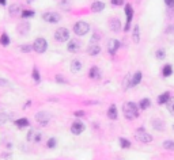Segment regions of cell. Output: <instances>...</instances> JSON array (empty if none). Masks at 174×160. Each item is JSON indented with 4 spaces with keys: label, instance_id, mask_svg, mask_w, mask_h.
I'll return each instance as SVG.
<instances>
[{
    "label": "cell",
    "instance_id": "cell-10",
    "mask_svg": "<svg viewBox=\"0 0 174 160\" xmlns=\"http://www.w3.org/2000/svg\"><path fill=\"white\" fill-rule=\"evenodd\" d=\"M16 30H18V33L21 35H26L27 33H29V30H30V23L26 20V19H23L22 22H19V23H18Z\"/></svg>",
    "mask_w": 174,
    "mask_h": 160
},
{
    "label": "cell",
    "instance_id": "cell-29",
    "mask_svg": "<svg viewBox=\"0 0 174 160\" xmlns=\"http://www.w3.org/2000/svg\"><path fill=\"white\" fill-rule=\"evenodd\" d=\"M34 11H31V10H23L21 12V15H22V18L23 19H27V18H31V16H34Z\"/></svg>",
    "mask_w": 174,
    "mask_h": 160
},
{
    "label": "cell",
    "instance_id": "cell-26",
    "mask_svg": "<svg viewBox=\"0 0 174 160\" xmlns=\"http://www.w3.org/2000/svg\"><path fill=\"white\" fill-rule=\"evenodd\" d=\"M171 73H173V67H171L170 64H166L165 67L162 68V75H163V77H167V76H170Z\"/></svg>",
    "mask_w": 174,
    "mask_h": 160
},
{
    "label": "cell",
    "instance_id": "cell-37",
    "mask_svg": "<svg viewBox=\"0 0 174 160\" xmlns=\"http://www.w3.org/2000/svg\"><path fill=\"white\" fill-rule=\"evenodd\" d=\"M129 83H130V75H127L124 79V89L129 88Z\"/></svg>",
    "mask_w": 174,
    "mask_h": 160
},
{
    "label": "cell",
    "instance_id": "cell-18",
    "mask_svg": "<svg viewBox=\"0 0 174 160\" xmlns=\"http://www.w3.org/2000/svg\"><path fill=\"white\" fill-rule=\"evenodd\" d=\"M105 8V3L103 2H94L91 4V11L92 12H101Z\"/></svg>",
    "mask_w": 174,
    "mask_h": 160
},
{
    "label": "cell",
    "instance_id": "cell-4",
    "mask_svg": "<svg viewBox=\"0 0 174 160\" xmlns=\"http://www.w3.org/2000/svg\"><path fill=\"white\" fill-rule=\"evenodd\" d=\"M31 48L34 49V52H37V53H45L46 49H48V42H46L45 38H37V39L34 41V43L31 45Z\"/></svg>",
    "mask_w": 174,
    "mask_h": 160
},
{
    "label": "cell",
    "instance_id": "cell-5",
    "mask_svg": "<svg viewBox=\"0 0 174 160\" xmlns=\"http://www.w3.org/2000/svg\"><path fill=\"white\" fill-rule=\"evenodd\" d=\"M35 121H37L41 126H45V125H48L49 121H50V114L45 110L38 111V113L35 114Z\"/></svg>",
    "mask_w": 174,
    "mask_h": 160
},
{
    "label": "cell",
    "instance_id": "cell-28",
    "mask_svg": "<svg viewBox=\"0 0 174 160\" xmlns=\"http://www.w3.org/2000/svg\"><path fill=\"white\" fill-rule=\"evenodd\" d=\"M0 45L3 46H8L10 45V37H8L7 34H2V37H0Z\"/></svg>",
    "mask_w": 174,
    "mask_h": 160
},
{
    "label": "cell",
    "instance_id": "cell-44",
    "mask_svg": "<svg viewBox=\"0 0 174 160\" xmlns=\"http://www.w3.org/2000/svg\"><path fill=\"white\" fill-rule=\"evenodd\" d=\"M165 3L169 5V7H173V4H174V2H173V0H165Z\"/></svg>",
    "mask_w": 174,
    "mask_h": 160
},
{
    "label": "cell",
    "instance_id": "cell-3",
    "mask_svg": "<svg viewBox=\"0 0 174 160\" xmlns=\"http://www.w3.org/2000/svg\"><path fill=\"white\" fill-rule=\"evenodd\" d=\"M89 30H90L89 23H86V22H83V20L76 22V23L73 24V33H75L76 35H86L87 33H89Z\"/></svg>",
    "mask_w": 174,
    "mask_h": 160
},
{
    "label": "cell",
    "instance_id": "cell-42",
    "mask_svg": "<svg viewBox=\"0 0 174 160\" xmlns=\"http://www.w3.org/2000/svg\"><path fill=\"white\" fill-rule=\"evenodd\" d=\"M166 105H167V107H169V110H170V113H173V102H171V100H169Z\"/></svg>",
    "mask_w": 174,
    "mask_h": 160
},
{
    "label": "cell",
    "instance_id": "cell-13",
    "mask_svg": "<svg viewBox=\"0 0 174 160\" xmlns=\"http://www.w3.org/2000/svg\"><path fill=\"white\" fill-rule=\"evenodd\" d=\"M87 52H89L90 56H98L101 53V46L97 42H91L87 48Z\"/></svg>",
    "mask_w": 174,
    "mask_h": 160
},
{
    "label": "cell",
    "instance_id": "cell-35",
    "mask_svg": "<svg viewBox=\"0 0 174 160\" xmlns=\"http://www.w3.org/2000/svg\"><path fill=\"white\" fill-rule=\"evenodd\" d=\"M54 79H56V81H57V83H60V84H68V80L63 75H56V77H54Z\"/></svg>",
    "mask_w": 174,
    "mask_h": 160
},
{
    "label": "cell",
    "instance_id": "cell-25",
    "mask_svg": "<svg viewBox=\"0 0 174 160\" xmlns=\"http://www.w3.org/2000/svg\"><path fill=\"white\" fill-rule=\"evenodd\" d=\"M150 106H151V100H150L148 98H144V99H141L140 102H139L137 107H140L141 110H146V108H148Z\"/></svg>",
    "mask_w": 174,
    "mask_h": 160
},
{
    "label": "cell",
    "instance_id": "cell-24",
    "mask_svg": "<svg viewBox=\"0 0 174 160\" xmlns=\"http://www.w3.org/2000/svg\"><path fill=\"white\" fill-rule=\"evenodd\" d=\"M15 125L19 127V129H22V127H27V126H29L30 122H29V119H27V118H21V119H16Z\"/></svg>",
    "mask_w": 174,
    "mask_h": 160
},
{
    "label": "cell",
    "instance_id": "cell-34",
    "mask_svg": "<svg viewBox=\"0 0 174 160\" xmlns=\"http://www.w3.org/2000/svg\"><path fill=\"white\" fill-rule=\"evenodd\" d=\"M31 76H33V79H34V80L37 81V83H40V80H41V76H40V72H38V69H37V68H34V69H33Z\"/></svg>",
    "mask_w": 174,
    "mask_h": 160
},
{
    "label": "cell",
    "instance_id": "cell-23",
    "mask_svg": "<svg viewBox=\"0 0 174 160\" xmlns=\"http://www.w3.org/2000/svg\"><path fill=\"white\" fill-rule=\"evenodd\" d=\"M132 39L135 43H139V41H140V30H139L137 24H135V27L132 30Z\"/></svg>",
    "mask_w": 174,
    "mask_h": 160
},
{
    "label": "cell",
    "instance_id": "cell-20",
    "mask_svg": "<svg viewBox=\"0 0 174 160\" xmlns=\"http://www.w3.org/2000/svg\"><path fill=\"white\" fill-rule=\"evenodd\" d=\"M170 100V92H163L158 96V103L159 105H166V103Z\"/></svg>",
    "mask_w": 174,
    "mask_h": 160
},
{
    "label": "cell",
    "instance_id": "cell-17",
    "mask_svg": "<svg viewBox=\"0 0 174 160\" xmlns=\"http://www.w3.org/2000/svg\"><path fill=\"white\" fill-rule=\"evenodd\" d=\"M140 81H141V72H140V71H137V72L133 73V76H130L129 87H136Z\"/></svg>",
    "mask_w": 174,
    "mask_h": 160
},
{
    "label": "cell",
    "instance_id": "cell-22",
    "mask_svg": "<svg viewBox=\"0 0 174 160\" xmlns=\"http://www.w3.org/2000/svg\"><path fill=\"white\" fill-rule=\"evenodd\" d=\"M82 62L79 61V60H72V62H71V71H72L73 73L79 72V71H82Z\"/></svg>",
    "mask_w": 174,
    "mask_h": 160
},
{
    "label": "cell",
    "instance_id": "cell-16",
    "mask_svg": "<svg viewBox=\"0 0 174 160\" xmlns=\"http://www.w3.org/2000/svg\"><path fill=\"white\" fill-rule=\"evenodd\" d=\"M120 48V41L117 39H110L108 42V50L110 54H114L117 52V49Z\"/></svg>",
    "mask_w": 174,
    "mask_h": 160
},
{
    "label": "cell",
    "instance_id": "cell-32",
    "mask_svg": "<svg viewBox=\"0 0 174 160\" xmlns=\"http://www.w3.org/2000/svg\"><path fill=\"white\" fill-rule=\"evenodd\" d=\"M163 148L167 149V151H173V149H174V143L171 140H166L165 143H163Z\"/></svg>",
    "mask_w": 174,
    "mask_h": 160
},
{
    "label": "cell",
    "instance_id": "cell-43",
    "mask_svg": "<svg viewBox=\"0 0 174 160\" xmlns=\"http://www.w3.org/2000/svg\"><path fill=\"white\" fill-rule=\"evenodd\" d=\"M75 115H76V117H83V115H84V111H82V110L75 111Z\"/></svg>",
    "mask_w": 174,
    "mask_h": 160
},
{
    "label": "cell",
    "instance_id": "cell-19",
    "mask_svg": "<svg viewBox=\"0 0 174 160\" xmlns=\"http://www.w3.org/2000/svg\"><path fill=\"white\" fill-rule=\"evenodd\" d=\"M108 117H109L110 119H117V117H118V113H117L116 105H111L110 107L108 108Z\"/></svg>",
    "mask_w": 174,
    "mask_h": 160
},
{
    "label": "cell",
    "instance_id": "cell-36",
    "mask_svg": "<svg viewBox=\"0 0 174 160\" xmlns=\"http://www.w3.org/2000/svg\"><path fill=\"white\" fill-rule=\"evenodd\" d=\"M19 49H21V50L23 52V53H30V52L33 50L31 45H26V43H24V45H22V46H21V48H19Z\"/></svg>",
    "mask_w": 174,
    "mask_h": 160
},
{
    "label": "cell",
    "instance_id": "cell-7",
    "mask_svg": "<svg viewBox=\"0 0 174 160\" xmlns=\"http://www.w3.org/2000/svg\"><path fill=\"white\" fill-rule=\"evenodd\" d=\"M42 19L45 22H48V23H57L61 19V15L59 12H44Z\"/></svg>",
    "mask_w": 174,
    "mask_h": 160
},
{
    "label": "cell",
    "instance_id": "cell-9",
    "mask_svg": "<svg viewBox=\"0 0 174 160\" xmlns=\"http://www.w3.org/2000/svg\"><path fill=\"white\" fill-rule=\"evenodd\" d=\"M84 129H86V126H84V124L82 121H75L72 125H71V132H72V134H75V136L82 134V133L84 132Z\"/></svg>",
    "mask_w": 174,
    "mask_h": 160
},
{
    "label": "cell",
    "instance_id": "cell-27",
    "mask_svg": "<svg viewBox=\"0 0 174 160\" xmlns=\"http://www.w3.org/2000/svg\"><path fill=\"white\" fill-rule=\"evenodd\" d=\"M19 12H22L21 5H19V4H12L10 7V14H11V15H18Z\"/></svg>",
    "mask_w": 174,
    "mask_h": 160
},
{
    "label": "cell",
    "instance_id": "cell-45",
    "mask_svg": "<svg viewBox=\"0 0 174 160\" xmlns=\"http://www.w3.org/2000/svg\"><path fill=\"white\" fill-rule=\"evenodd\" d=\"M0 4L4 5V4H5V0H0Z\"/></svg>",
    "mask_w": 174,
    "mask_h": 160
},
{
    "label": "cell",
    "instance_id": "cell-39",
    "mask_svg": "<svg viewBox=\"0 0 174 160\" xmlns=\"http://www.w3.org/2000/svg\"><path fill=\"white\" fill-rule=\"evenodd\" d=\"M60 4H61V7L64 8V10H69V0H61V3H60Z\"/></svg>",
    "mask_w": 174,
    "mask_h": 160
},
{
    "label": "cell",
    "instance_id": "cell-12",
    "mask_svg": "<svg viewBox=\"0 0 174 160\" xmlns=\"http://www.w3.org/2000/svg\"><path fill=\"white\" fill-rule=\"evenodd\" d=\"M125 15H127V24H125V31L129 30V23L133 18V10L130 4H125Z\"/></svg>",
    "mask_w": 174,
    "mask_h": 160
},
{
    "label": "cell",
    "instance_id": "cell-41",
    "mask_svg": "<svg viewBox=\"0 0 174 160\" xmlns=\"http://www.w3.org/2000/svg\"><path fill=\"white\" fill-rule=\"evenodd\" d=\"M110 3L113 5H122L124 4V0H110Z\"/></svg>",
    "mask_w": 174,
    "mask_h": 160
},
{
    "label": "cell",
    "instance_id": "cell-2",
    "mask_svg": "<svg viewBox=\"0 0 174 160\" xmlns=\"http://www.w3.org/2000/svg\"><path fill=\"white\" fill-rule=\"evenodd\" d=\"M135 138L139 141V143H143V144H148L152 141V136L148 132H146L143 126L139 127L137 130L135 132Z\"/></svg>",
    "mask_w": 174,
    "mask_h": 160
},
{
    "label": "cell",
    "instance_id": "cell-6",
    "mask_svg": "<svg viewBox=\"0 0 174 160\" xmlns=\"http://www.w3.org/2000/svg\"><path fill=\"white\" fill-rule=\"evenodd\" d=\"M68 38H69V33H68V30L64 29V27L57 29L56 33H54V39H56L57 42H65V41H68Z\"/></svg>",
    "mask_w": 174,
    "mask_h": 160
},
{
    "label": "cell",
    "instance_id": "cell-11",
    "mask_svg": "<svg viewBox=\"0 0 174 160\" xmlns=\"http://www.w3.org/2000/svg\"><path fill=\"white\" fill-rule=\"evenodd\" d=\"M80 46H82V42L79 39H69V42H68V45H67V49L71 53H76V52L80 49Z\"/></svg>",
    "mask_w": 174,
    "mask_h": 160
},
{
    "label": "cell",
    "instance_id": "cell-40",
    "mask_svg": "<svg viewBox=\"0 0 174 160\" xmlns=\"http://www.w3.org/2000/svg\"><path fill=\"white\" fill-rule=\"evenodd\" d=\"M10 86V81L5 80V79H0V87H7Z\"/></svg>",
    "mask_w": 174,
    "mask_h": 160
},
{
    "label": "cell",
    "instance_id": "cell-14",
    "mask_svg": "<svg viewBox=\"0 0 174 160\" xmlns=\"http://www.w3.org/2000/svg\"><path fill=\"white\" fill-rule=\"evenodd\" d=\"M151 125L154 126L155 130H158V132H163V130L166 129V124L162 121V119H159V118L152 119V121H151Z\"/></svg>",
    "mask_w": 174,
    "mask_h": 160
},
{
    "label": "cell",
    "instance_id": "cell-33",
    "mask_svg": "<svg viewBox=\"0 0 174 160\" xmlns=\"http://www.w3.org/2000/svg\"><path fill=\"white\" fill-rule=\"evenodd\" d=\"M56 145H57V141H56V138H54V137H50V138L48 140V143H46V146H48L49 149L54 148Z\"/></svg>",
    "mask_w": 174,
    "mask_h": 160
},
{
    "label": "cell",
    "instance_id": "cell-1",
    "mask_svg": "<svg viewBox=\"0 0 174 160\" xmlns=\"http://www.w3.org/2000/svg\"><path fill=\"white\" fill-rule=\"evenodd\" d=\"M122 113H124L125 118L127 119H135L139 117V107L136 103L133 102H127L124 105V107H122Z\"/></svg>",
    "mask_w": 174,
    "mask_h": 160
},
{
    "label": "cell",
    "instance_id": "cell-31",
    "mask_svg": "<svg viewBox=\"0 0 174 160\" xmlns=\"http://www.w3.org/2000/svg\"><path fill=\"white\" fill-rule=\"evenodd\" d=\"M120 145H121V148L128 149L130 146V141L127 140V138H124V137H121V138H120Z\"/></svg>",
    "mask_w": 174,
    "mask_h": 160
},
{
    "label": "cell",
    "instance_id": "cell-30",
    "mask_svg": "<svg viewBox=\"0 0 174 160\" xmlns=\"http://www.w3.org/2000/svg\"><path fill=\"white\" fill-rule=\"evenodd\" d=\"M155 56H156L158 60H165V57H166V50H165V49H158V50L155 52Z\"/></svg>",
    "mask_w": 174,
    "mask_h": 160
},
{
    "label": "cell",
    "instance_id": "cell-15",
    "mask_svg": "<svg viewBox=\"0 0 174 160\" xmlns=\"http://www.w3.org/2000/svg\"><path fill=\"white\" fill-rule=\"evenodd\" d=\"M109 27H110V30L114 33L120 31V30H121V22H120V19H117V18L110 19V20H109Z\"/></svg>",
    "mask_w": 174,
    "mask_h": 160
},
{
    "label": "cell",
    "instance_id": "cell-21",
    "mask_svg": "<svg viewBox=\"0 0 174 160\" xmlns=\"http://www.w3.org/2000/svg\"><path fill=\"white\" fill-rule=\"evenodd\" d=\"M89 76H90L91 79H94V80L99 79V77H101V71H99V68H98V67H92L91 69H90V72H89Z\"/></svg>",
    "mask_w": 174,
    "mask_h": 160
},
{
    "label": "cell",
    "instance_id": "cell-8",
    "mask_svg": "<svg viewBox=\"0 0 174 160\" xmlns=\"http://www.w3.org/2000/svg\"><path fill=\"white\" fill-rule=\"evenodd\" d=\"M42 140V133L37 129H30L27 133V141L30 143H40Z\"/></svg>",
    "mask_w": 174,
    "mask_h": 160
},
{
    "label": "cell",
    "instance_id": "cell-38",
    "mask_svg": "<svg viewBox=\"0 0 174 160\" xmlns=\"http://www.w3.org/2000/svg\"><path fill=\"white\" fill-rule=\"evenodd\" d=\"M8 119H10V118H8V114H5V113L0 114V124H5Z\"/></svg>",
    "mask_w": 174,
    "mask_h": 160
},
{
    "label": "cell",
    "instance_id": "cell-46",
    "mask_svg": "<svg viewBox=\"0 0 174 160\" xmlns=\"http://www.w3.org/2000/svg\"><path fill=\"white\" fill-rule=\"evenodd\" d=\"M29 2H33V0H29Z\"/></svg>",
    "mask_w": 174,
    "mask_h": 160
}]
</instances>
